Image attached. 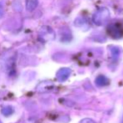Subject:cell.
Listing matches in <instances>:
<instances>
[{
    "instance_id": "6da1fadb",
    "label": "cell",
    "mask_w": 123,
    "mask_h": 123,
    "mask_svg": "<svg viewBox=\"0 0 123 123\" xmlns=\"http://www.w3.org/2000/svg\"><path fill=\"white\" fill-rule=\"evenodd\" d=\"M70 70L68 69H63V70H60V71L58 72V74H57V78L60 81H65V80H67V78L70 75Z\"/></svg>"
},
{
    "instance_id": "7a4b0ae2",
    "label": "cell",
    "mask_w": 123,
    "mask_h": 123,
    "mask_svg": "<svg viewBox=\"0 0 123 123\" xmlns=\"http://www.w3.org/2000/svg\"><path fill=\"white\" fill-rule=\"evenodd\" d=\"M96 83L98 86H105L109 84V80L104 75H99L96 80Z\"/></svg>"
},
{
    "instance_id": "3957f363",
    "label": "cell",
    "mask_w": 123,
    "mask_h": 123,
    "mask_svg": "<svg viewBox=\"0 0 123 123\" xmlns=\"http://www.w3.org/2000/svg\"><path fill=\"white\" fill-rule=\"evenodd\" d=\"M2 113H3V115H5V116L11 115V114L13 113V108H12V107H10V106L5 107V108H3V110H2Z\"/></svg>"
},
{
    "instance_id": "277c9868",
    "label": "cell",
    "mask_w": 123,
    "mask_h": 123,
    "mask_svg": "<svg viewBox=\"0 0 123 123\" xmlns=\"http://www.w3.org/2000/svg\"><path fill=\"white\" fill-rule=\"evenodd\" d=\"M80 123H96V122L91 118H85V119H83Z\"/></svg>"
}]
</instances>
